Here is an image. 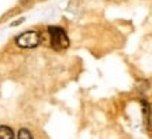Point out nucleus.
<instances>
[{
	"label": "nucleus",
	"mask_w": 152,
	"mask_h": 139,
	"mask_svg": "<svg viewBox=\"0 0 152 139\" xmlns=\"http://www.w3.org/2000/svg\"><path fill=\"white\" fill-rule=\"evenodd\" d=\"M48 32L51 42H52V47L56 51H62V49H66L69 47V38H68L66 32L61 27H49Z\"/></svg>",
	"instance_id": "obj_1"
},
{
	"label": "nucleus",
	"mask_w": 152,
	"mask_h": 139,
	"mask_svg": "<svg viewBox=\"0 0 152 139\" xmlns=\"http://www.w3.org/2000/svg\"><path fill=\"white\" fill-rule=\"evenodd\" d=\"M39 39L41 38H39V34L37 31H26L16 38V44H17V47H20V48L30 49V48L38 47Z\"/></svg>",
	"instance_id": "obj_2"
},
{
	"label": "nucleus",
	"mask_w": 152,
	"mask_h": 139,
	"mask_svg": "<svg viewBox=\"0 0 152 139\" xmlns=\"http://www.w3.org/2000/svg\"><path fill=\"white\" fill-rule=\"evenodd\" d=\"M14 134H13V129L10 127H6V125H0V139H13Z\"/></svg>",
	"instance_id": "obj_3"
},
{
	"label": "nucleus",
	"mask_w": 152,
	"mask_h": 139,
	"mask_svg": "<svg viewBox=\"0 0 152 139\" xmlns=\"http://www.w3.org/2000/svg\"><path fill=\"white\" fill-rule=\"evenodd\" d=\"M17 138L18 139H34L33 135H31V132H30L27 128L20 129V131H18V135H17Z\"/></svg>",
	"instance_id": "obj_4"
}]
</instances>
